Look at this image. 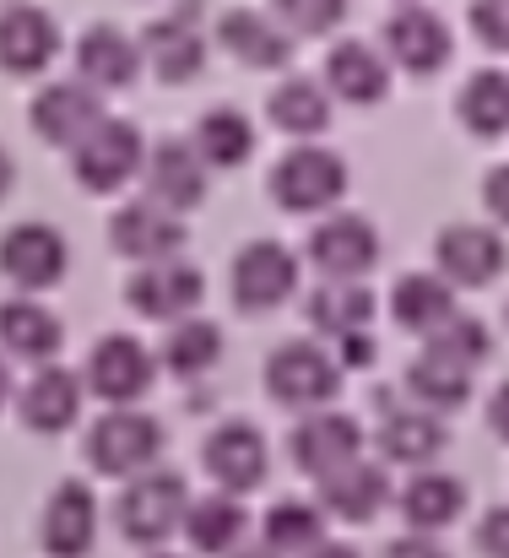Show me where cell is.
Masks as SVG:
<instances>
[{
	"mask_svg": "<svg viewBox=\"0 0 509 558\" xmlns=\"http://www.w3.org/2000/svg\"><path fill=\"white\" fill-rule=\"evenodd\" d=\"M266 185H271V201L288 217H326L347 195V163H341V153L320 147V142H299L271 163Z\"/></svg>",
	"mask_w": 509,
	"mask_h": 558,
	"instance_id": "6da1fadb",
	"label": "cell"
},
{
	"mask_svg": "<svg viewBox=\"0 0 509 558\" xmlns=\"http://www.w3.org/2000/svg\"><path fill=\"white\" fill-rule=\"evenodd\" d=\"M184 515H190V483L163 466L125 477V494L114 505V521L136 548H163L173 532H184Z\"/></svg>",
	"mask_w": 509,
	"mask_h": 558,
	"instance_id": "7a4b0ae2",
	"label": "cell"
},
{
	"mask_svg": "<svg viewBox=\"0 0 509 558\" xmlns=\"http://www.w3.org/2000/svg\"><path fill=\"white\" fill-rule=\"evenodd\" d=\"M169 434L153 412L142 407H109L93 428H87V461L104 472V477H136V472H153L158 456H163Z\"/></svg>",
	"mask_w": 509,
	"mask_h": 558,
	"instance_id": "3957f363",
	"label": "cell"
},
{
	"mask_svg": "<svg viewBox=\"0 0 509 558\" xmlns=\"http://www.w3.org/2000/svg\"><path fill=\"white\" fill-rule=\"evenodd\" d=\"M347 369L337 364V353H326L320 342H282L266 359V396L288 412H320L341 396Z\"/></svg>",
	"mask_w": 509,
	"mask_h": 558,
	"instance_id": "277c9868",
	"label": "cell"
},
{
	"mask_svg": "<svg viewBox=\"0 0 509 558\" xmlns=\"http://www.w3.org/2000/svg\"><path fill=\"white\" fill-rule=\"evenodd\" d=\"M147 169V142L131 120L104 114L76 147H71V180L93 195H114Z\"/></svg>",
	"mask_w": 509,
	"mask_h": 558,
	"instance_id": "5b68a950",
	"label": "cell"
},
{
	"mask_svg": "<svg viewBox=\"0 0 509 558\" xmlns=\"http://www.w3.org/2000/svg\"><path fill=\"white\" fill-rule=\"evenodd\" d=\"M299 277H304V266H299V255L282 239H250L233 255V271H228L239 315H271V310H282L299 293Z\"/></svg>",
	"mask_w": 509,
	"mask_h": 558,
	"instance_id": "8992f818",
	"label": "cell"
},
{
	"mask_svg": "<svg viewBox=\"0 0 509 558\" xmlns=\"http://www.w3.org/2000/svg\"><path fill=\"white\" fill-rule=\"evenodd\" d=\"M71 271V244L54 222H11L0 233V277L16 288V293H44L54 288L60 277Z\"/></svg>",
	"mask_w": 509,
	"mask_h": 558,
	"instance_id": "52a82bcc",
	"label": "cell"
},
{
	"mask_svg": "<svg viewBox=\"0 0 509 558\" xmlns=\"http://www.w3.org/2000/svg\"><path fill=\"white\" fill-rule=\"evenodd\" d=\"M304 255L326 282H363L379 266V228L357 211H326L315 222Z\"/></svg>",
	"mask_w": 509,
	"mask_h": 558,
	"instance_id": "ba28073f",
	"label": "cell"
},
{
	"mask_svg": "<svg viewBox=\"0 0 509 558\" xmlns=\"http://www.w3.org/2000/svg\"><path fill=\"white\" fill-rule=\"evenodd\" d=\"M509 266V244L499 222H445L434 239V271L450 277L456 288H488Z\"/></svg>",
	"mask_w": 509,
	"mask_h": 558,
	"instance_id": "9c48e42d",
	"label": "cell"
},
{
	"mask_svg": "<svg viewBox=\"0 0 509 558\" xmlns=\"http://www.w3.org/2000/svg\"><path fill=\"white\" fill-rule=\"evenodd\" d=\"M125 299L142 320H158V326H173L184 315L201 310L206 299V277L184 260V255H163V260H142L125 282Z\"/></svg>",
	"mask_w": 509,
	"mask_h": 558,
	"instance_id": "30bf717a",
	"label": "cell"
},
{
	"mask_svg": "<svg viewBox=\"0 0 509 558\" xmlns=\"http://www.w3.org/2000/svg\"><path fill=\"white\" fill-rule=\"evenodd\" d=\"M87 390L104 401V407H136L153 385H158V353L136 337H104L93 353H87Z\"/></svg>",
	"mask_w": 509,
	"mask_h": 558,
	"instance_id": "8fae6325",
	"label": "cell"
},
{
	"mask_svg": "<svg viewBox=\"0 0 509 558\" xmlns=\"http://www.w3.org/2000/svg\"><path fill=\"white\" fill-rule=\"evenodd\" d=\"M379 38H385V60L401 65L407 76H434V71H445L450 54H456L450 22H445L439 11L417 5V0H401V5L390 11V22H385Z\"/></svg>",
	"mask_w": 509,
	"mask_h": 558,
	"instance_id": "7c38bea8",
	"label": "cell"
},
{
	"mask_svg": "<svg viewBox=\"0 0 509 558\" xmlns=\"http://www.w3.org/2000/svg\"><path fill=\"white\" fill-rule=\"evenodd\" d=\"M201 466L206 477L222 488V494H255L271 472V445L255 423H217L206 439H201Z\"/></svg>",
	"mask_w": 509,
	"mask_h": 558,
	"instance_id": "4fadbf2b",
	"label": "cell"
},
{
	"mask_svg": "<svg viewBox=\"0 0 509 558\" xmlns=\"http://www.w3.org/2000/svg\"><path fill=\"white\" fill-rule=\"evenodd\" d=\"M109 109H104V93L93 87V82H82V76H65V82H44L38 93H33V109H27V120H33V131H38V142H49V147H76L98 120H104Z\"/></svg>",
	"mask_w": 509,
	"mask_h": 558,
	"instance_id": "5bb4252c",
	"label": "cell"
},
{
	"mask_svg": "<svg viewBox=\"0 0 509 558\" xmlns=\"http://www.w3.org/2000/svg\"><path fill=\"white\" fill-rule=\"evenodd\" d=\"M288 456H293V466L304 477H326L331 466L363 456V423L352 412H331V407L304 412L293 423V434H288Z\"/></svg>",
	"mask_w": 509,
	"mask_h": 558,
	"instance_id": "9a60e30c",
	"label": "cell"
},
{
	"mask_svg": "<svg viewBox=\"0 0 509 558\" xmlns=\"http://www.w3.org/2000/svg\"><path fill=\"white\" fill-rule=\"evenodd\" d=\"M38 543L49 558H87L98 543V499L82 477L54 483V494L44 499L38 515Z\"/></svg>",
	"mask_w": 509,
	"mask_h": 558,
	"instance_id": "2e32d148",
	"label": "cell"
},
{
	"mask_svg": "<svg viewBox=\"0 0 509 558\" xmlns=\"http://www.w3.org/2000/svg\"><path fill=\"white\" fill-rule=\"evenodd\" d=\"M390 472L379 466V461H341L331 466L326 477H315V505L331 515V521H347V526H363V521H374L385 505H390Z\"/></svg>",
	"mask_w": 509,
	"mask_h": 558,
	"instance_id": "e0dca14e",
	"label": "cell"
},
{
	"mask_svg": "<svg viewBox=\"0 0 509 558\" xmlns=\"http://www.w3.org/2000/svg\"><path fill=\"white\" fill-rule=\"evenodd\" d=\"M109 244H114V255H125V260H163V255H179L184 250V217L169 211V206H158L153 195H136V201H125L114 217H109Z\"/></svg>",
	"mask_w": 509,
	"mask_h": 558,
	"instance_id": "ac0fdd59",
	"label": "cell"
},
{
	"mask_svg": "<svg viewBox=\"0 0 509 558\" xmlns=\"http://www.w3.org/2000/svg\"><path fill=\"white\" fill-rule=\"evenodd\" d=\"M142 185L147 195L158 201V206H169V211H195L201 201H206V185H211V169H206V158L195 153V142H184V136H169V142H158V147H147V169H142Z\"/></svg>",
	"mask_w": 509,
	"mask_h": 558,
	"instance_id": "d6986e66",
	"label": "cell"
},
{
	"mask_svg": "<svg viewBox=\"0 0 509 558\" xmlns=\"http://www.w3.org/2000/svg\"><path fill=\"white\" fill-rule=\"evenodd\" d=\"M82 401H87V379L82 374L60 369V364H38L16 390V417L33 434H65L82 417Z\"/></svg>",
	"mask_w": 509,
	"mask_h": 558,
	"instance_id": "ffe728a7",
	"label": "cell"
},
{
	"mask_svg": "<svg viewBox=\"0 0 509 558\" xmlns=\"http://www.w3.org/2000/svg\"><path fill=\"white\" fill-rule=\"evenodd\" d=\"M60 54V22L44 5L11 0L0 11V71L5 76H38Z\"/></svg>",
	"mask_w": 509,
	"mask_h": 558,
	"instance_id": "44dd1931",
	"label": "cell"
},
{
	"mask_svg": "<svg viewBox=\"0 0 509 558\" xmlns=\"http://www.w3.org/2000/svg\"><path fill=\"white\" fill-rule=\"evenodd\" d=\"M445 412H428L417 401H385L379 412V456L396 466H434L445 456Z\"/></svg>",
	"mask_w": 509,
	"mask_h": 558,
	"instance_id": "7402d4cb",
	"label": "cell"
},
{
	"mask_svg": "<svg viewBox=\"0 0 509 558\" xmlns=\"http://www.w3.org/2000/svg\"><path fill=\"white\" fill-rule=\"evenodd\" d=\"M217 44L250 71H282L293 60V33L271 11H250V5L217 16Z\"/></svg>",
	"mask_w": 509,
	"mask_h": 558,
	"instance_id": "603a6c76",
	"label": "cell"
},
{
	"mask_svg": "<svg viewBox=\"0 0 509 558\" xmlns=\"http://www.w3.org/2000/svg\"><path fill=\"white\" fill-rule=\"evenodd\" d=\"M142 54H147V65L158 71V82H169V87L195 82L201 65H206V33L195 27V11L184 5V11H173V16L147 22V33H142Z\"/></svg>",
	"mask_w": 509,
	"mask_h": 558,
	"instance_id": "cb8c5ba5",
	"label": "cell"
},
{
	"mask_svg": "<svg viewBox=\"0 0 509 558\" xmlns=\"http://www.w3.org/2000/svg\"><path fill=\"white\" fill-rule=\"evenodd\" d=\"M472 379H477V364H466V359L423 342V353L401 374V396L417 401V407H428V412H456V407L472 401Z\"/></svg>",
	"mask_w": 509,
	"mask_h": 558,
	"instance_id": "d4e9b609",
	"label": "cell"
},
{
	"mask_svg": "<svg viewBox=\"0 0 509 558\" xmlns=\"http://www.w3.org/2000/svg\"><path fill=\"white\" fill-rule=\"evenodd\" d=\"M396 505H401L407 532H428V537H439L445 526H456V521H461V510H466V483H461L456 472L417 466V472L401 483Z\"/></svg>",
	"mask_w": 509,
	"mask_h": 558,
	"instance_id": "484cf974",
	"label": "cell"
},
{
	"mask_svg": "<svg viewBox=\"0 0 509 558\" xmlns=\"http://www.w3.org/2000/svg\"><path fill=\"white\" fill-rule=\"evenodd\" d=\"M60 348H65V326L49 304H38L33 293L0 304V353L5 359H22L38 369V364H54Z\"/></svg>",
	"mask_w": 509,
	"mask_h": 558,
	"instance_id": "4316f807",
	"label": "cell"
},
{
	"mask_svg": "<svg viewBox=\"0 0 509 558\" xmlns=\"http://www.w3.org/2000/svg\"><path fill=\"white\" fill-rule=\"evenodd\" d=\"M142 65H147L142 44L125 38L120 27H109V22H98L76 38V76L93 82L98 93H125L142 76Z\"/></svg>",
	"mask_w": 509,
	"mask_h": 558,
	"instance_id": "83f0119b",
	"label": "cell"
},
{
	"mask_svg": "<svg viewBox=\"0 0 509 558\" xmlns=\"http://www.w3.org/2000/svg\"><path fill=\"white\" fill-rule=\"evenodd\" d=\"M326 87L341 104L368 109V104H379L390 93V60L374 44H363V38H341L326 54Z\"/></svg>",
	"mask_w": 509,
	"mask_h": 558,
	"instance_id": "f1b7e54d",
	"label": "cell"
},
{
	"mask_svg": "<svg viewBox=\"0 0 509 558\" xmlns=\"http://www.w3.org/2000/svg\"><path fill=\"white\" fill-rule=\"evenodd\" d=\"M456 282L439 277V271H407L396 288H390V320L412 337H434L461 304H456Z\"/></svg>",
	"mask_w": 509,
	"mask_h": 558,
	"instance_id": "f546056e",
	"label": "cell"
},
{
	"mask_svg": "<svg viewBox=\"0 0 509 558\" xmlns=\"http://www.w3.org/2000/svg\"><path fill=\"white\" fill-rule=\"evenodd\" d=\"M266 120H271L282 136H293V142H315V136H326V125H331V87H326V82H310V76H288V82L271 87Z\"/></svg>",
	"mask_w": 509,
	"mask_h": 558,
	"instance_id": "4dcf8cb0",
	"label": "cell"
},
{
	"mask_svg": "<svg viewBox=\"0 0 509 558\" xmlns=\"http://www.w3.org/2000/svg\"><path fill=\"white\" fill-rule=\"evenodd\" d=\"M244 532H250V515H244L239 494H222V488H217V494H206V499H190L184 543H190L195 554H206V558L239 554Z\"/></svg>",
	"mask_w": 509,
	"mask_h": 558,
	"instance_id": "1f68e13d",
	"label": "cell"
},
{
	"mask_svg": "<svg viewBox=\"0 0 509 558\" xmlns=\"http://www.w3.org/2000/svg\"><path fill=\"white\" fill-rule=\"evenodd\" d=\"M374 293L363 288V282H326L320 277V288L304 299V315H310V326L320 331V337H352V331H368V320H374Z\"/></svg>",
	"mask_w": 509,
	"mask_h": 558,
	"instance_id": "d6a6232c",
	"label": "cell"
},
{
	"mask_svg": "<svg viewBox=\"0 0 509 558\" xmlns=\"http://www.w3.org/2000/svg\"><path fill=\"white\" fill-rule=\"evenodd\" d=\"M326 510L310 505V499H277L260 521V543L271 548L277 558H304L326 543Z\"/></svg>",
	"mask_w": 509,
	"mask_h": 558,
	"instance_id": "836d02e7",
	"label": "cell"
},
{
	"mask_svg": "<svg viewBox=\"0 0 509 558\" xmlns=\"http://www.w3.org/2000/svg\"><path fill=\"white\" fill-rule=\"evenodd\" d=\"M456 114L472 136L483 142H499L509 136V71L488 65V71H472L466 87L456 93Z\"/></svg>",
	"mask_w": 509,
	"mask_h": 558,
	"instance_id": "e575fe53",
	"label": "cell"
},
{
	"mask_svg": "<svg viewBox=\"0 0 509 558\" xmlns=\"http://www.w3.org/2000/svg\"><path fill=\"white\" fill-rule=\"evenodd\" d=\"M195 153L206 158V169H239V163H250V153H255V125H250V114H239V109H206L201 120H195Z\"/></svg>",
	"mask_w": 509,
	"mask_h": 558,
	"instance_id": "d590c367",
	"label": "cell"
},
{
	"mask_svg": "<svg viewBox=\"0 0 509 558\" xmlns=\"http://www.w3.org/2000/svg\"><path fill=\"white\" fill-rule=\"evenodd\" d=\"M217 359H222V331L211 320H201V315L173 320L163 348H158V364L179 374V379H201L206 369H217Z\"/></svg>",
	"mask_w": 509,
	"mask_h": 558,
	"instance_id": "8d00e7d4",
	"label": "cell"
},
{
	"mask_svg": "<svg viewBox=\"0 0 509 558\" xmlns=\"http://www.w3.org/2000/svg\"><path fill=\"white\" fill-rule=\"evenodd\" d=\"M271 16H277L293 38H326L331 27H341L347 0H271Z\"/></svg>",
	"mask_w": 509,
	"mask_h": 558,
	"instance_id": "74e56055",
	"label": "cell"
},
{
	"mask_svg": "<svg viewBox=\"0 0 509 558\" xmlns=\"http://www.w3.org/2000/svg\"><path fill=\"white\" fill-rule=\"evenodd\" d=\"M423 342H434V348H445V353H456V359H466V364H488V353H494V337H488V326L477 320V315H466V310H456L434 337H423Z\"/></svg>",
	"mask_w": 509,
	"mask_h": 558,
	"instance_id": "f35d334b",
	"label": "cell"
},
{
	"mask_svg": "<svg viewBox=\"0 0 509 558\" xmlns=\"http://www.w3.org/2000/svg\"><path fill=\"white\" fill-rule=\"evenodd\" d=\"M472 33L483 38V49L509 54V0H472Z\"/></svg>",
	"mask_w": 509,
	"mask_h": 558,
	"instance_id": "ab89813d",
	"label": "cell"
},
{
	"mask_svg": "<svg viewBox=\"0 0 509 558\" xmlns=\"http://www.w3.org/2000/svg\"><path fill=\"white\" fill-rule=\"evenodd\" d=\"M477 554L509 558V505H494V510L477 521Z\"/></svg>",
	"mask_w": 509,
	"mask_h": 558,
	"instance_id": "60d3db41",
	"label": "cell"
},
{
	"mask_svg": "<svg viewBox=\"0 0 509 558\" xmlns=\"http://www.w3.org/2000/svg\"><path fill=\"white\" fill-rule=\"evenodd\" d=\"M483 206H488V217L509 228V163L499 169H488V180H483Z\"/></svg>",
	"mask_w": 509,
	"mask_h": 558,
	"instance_id": "b9f144b4",
	"label": "cell"
},
{
	"mask_svg": "<svg viewBox=\"0 0 509 558\" xmlns=\"http://www.w3.org/2000/svg\"><path fill=\"white\" fill-rule=\"evenodd\" d=\"M385 558H450L445 554V543L439 537H428V532H407V537H396Z\"/></svg>",
	"mask_w": 509,
	"mask_h": 558,
	"instance_id": "7bdbcfd3",
	"label": "cell"
},
{
	"mask_svg": "<svg viewBox=\"0 0 509 558\" xmlns=\"http://www.w3.org/2000/svg\"><path fill=\"white\" fill-rule=\"evenodd\" d=\"M488 428H494V439H499V445H509V379L488 396Z\"/></svg>",
	"mask_w": 509,
	"mask_h": 558,
	"instance_id": "ee69618b",
	"label": "cell"
},
{
	"mask_svg": "<svg viewBox=\"0 0 509 558\" xmlns=\"http://www.w3.org/2000/svg\"><path fill=\"white\" fill-rule=\"evenodd\" d=\"M304 558H363V554H357L352 543H331V537H326V543H320L315 554H304Z\"/></svg>",
	"mask_w": 509,
	"mask_h": 558,
	"instance_id": "f6af8a7d",
	"label": "cell"
},
{
	"mask_svg": "<svg viewBox=\"0 0 509 558\" xmlns=\"http://www.w3.org/2000/svg\"><path fill=\"white\" fill-rule=\"evenodd\" d=\"M11 185H16V163H11V153L0 147V201L11 195Z\"/></svg>",
	"mask_w": 509,
	"mask_h": 558,
	"instance_id": "bcb514c9",
	"label": "cell"
},
{
	"mask_svg": "<svg viewBox=\"0 0 509 558\" xmlns=\"http://www.w3.org/2000/svg\"><path fill=\"white\" fill-rule=\"evenodd\" d=\"M11 401V364H5V353H0V407Z\"/></svg>",
	"mask_w": 509,
	"mask_h": 558,
	"instance_id": "7dc6e473",
	"label": "cell"
},
{
	"mask_svg": "<svg viewBox=\"0 0 509 558\" xmlns=\"http://www.w3.org/2000/svg\"><path fill=\"white\" fill-rule=\"evenodd\" d=\"M228 558H277V554H271V548L260 543V548H239V554H228Z\"/></svg>",
	"mask_w": 509,
	"mask_h": 558,
	"instance_id": "c3c4849f",
	"label": "cell"
},
{
	"mask_svg": "<svg viewBox=\"0 0 509 558\" xmlns=\"http://www.w3.org/2000/svg\"><path fill=\"white\" fill-rule=\"evenodd\" d=\"M153 558H179V554H153Z\"/></svg>",
	"mask_w": 509,
	"mask_h": 558,
	"instance_id": "681fc988",
	"label": "cell"
},
{
	"mask_svg": "<svg viewBox=\"0 0 509 558\" xmlns=\"http://www.w3.org/2000/svg\"><path fill=\"white\" fill-rule=\"evenodd\" d=\"M505 315H509V310H505Z\"/></svg>",
	"mask_w": 509,
	"mask_h": 558,
	"instance_id": "f907efd6",
	"label": "cell"
}]
</instances>
